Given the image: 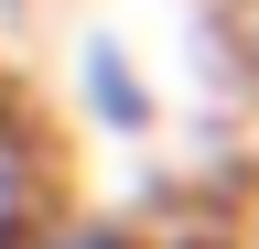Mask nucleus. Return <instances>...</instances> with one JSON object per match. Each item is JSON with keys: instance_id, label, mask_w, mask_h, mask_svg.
<instances>
[{"instance_id": "f257e3e1", "label": "nucleus", "mask_w": 259, "mask_h": 249, "mask_svg": "<svg viewBox=\"0 0 259 249\" xmlns=\"http://www.w3.org/2000/svg\"><path fill=\"white\" fill-rule=\"evenodd\" d=\"M44 249H130L119 228H65V238H44Z\"/></svg>"}]
</instances>
